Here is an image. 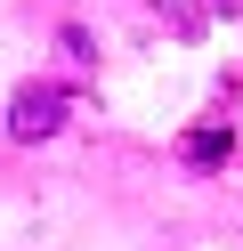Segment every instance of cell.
Masks as SVG:
<instances>
[{
    "instance_id": "cell-1",
    "label": "cell",
    "mask_w": 243,
    "mask_h": 251,
    "mask_svg": "<svg viewBox=\"0 0 243 251\" xmlns=\"http://www.w3.org/2000/svg\"><path fill=\"white\" fill-rule=\"evenodd\" d=\"M65 114H73V98H65L57 81H25L8 98V138H16V146H41V138L65 130Z\"/></svg>"
},
{
    "instance_id": "cell-2",
    "label": "cell",
    "mask_w": 243,
    "mask_h": 251,
    "mask_svg": "<svg viewBox=\"0 0 243 251\" xmlns=\"http://www.w3.org/2000/svg\"><path fill=\"white\" fill-rule=\"evenodd\" d=\"M178 154H187L194 170H211V162H227V154H235V130H227V122H203V130L178 138Z\"/></svg>"
},
{
    "instance_id": "cell-3",
    "label": "cell",
    "mask_w": 243,
    "mask_h": 251,
    "mask_svg": "<svg viewBox=\"0 0 243 251\" xmlns=\"http://www.w3.org/2000/svg\"><path fill=\"white\" fill-rule=\"evenodd\" d=\"M203 17H243V0H203Z\"/></svg>"
}]
</instances>
